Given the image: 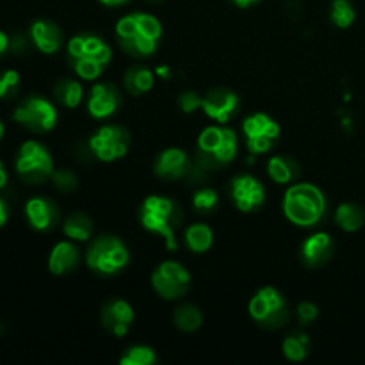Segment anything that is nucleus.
I'll use <instances>...</instances> for the list:
<instances>
[{
    "mask_svg": "<svg viewBox=\"0 0 365 365\" xmlns=\"http://www.w3.org/2000/svg\"><path fill=\"white\" fill-rule=\"evenodd\" d=\"M202 109L217 123H227L239 109V96L227 88L210 89L202 98Z\"/></svg>",
    "mask_w": 365,
    "mask_h": 365,
    "instance_id": "4468645a",
    "label": "nucleus"
},
{
    "mask_svg": "<svg viewBox=\"0 0 365 365\" xmlns=\"http://www.w3.org/2000/svg\"><path fill=\"white\" fill-rule=\"evenodd\" d=\"M20 89V75L14 70H7L0 75V98H13Z\"/></svg>",
    "mask_w": 365,
    "mask_h": 365,
    "instance_id": "473e14b6",
    "label": "nucleus"
},
{
    "mask_svg": "<svg viewBox=\"0 0 365 365\" xmlns=\"http://www.w3.org/2000/svg\"><path fill=\"white\" fill-rule=\"evenodd\" d=\"M150 2H160V0H150Z\"/></svg>",
    "mask_w": 365,
    "mask_h": 365,
    "instance_id": "c03bdc74",
    "label": "nucleus"
},
{
    "mask_svg": "<svg viewBox=\"0 0 365 365\" xmlns=\"http://www.w3.org/2000/svg\"><path fill=\"white\" fill-rule=\"evenodd\" d=\"M153 82H155L153 71L145 66H138V64H135V66H130L125 71L123 84L125 89H127L132 96H139L148 93L150 89L153 88Z\"/></svg>",
    "mask_w": 365,
    "mask_h": 365,
    "instance_id": "5701e85b",
    "label": "nucleus"
},
{
    "mask_svg": "<svg viewBox=\"0 0 365 365\" xmlns=\"http://www.w3.org/2000/svg\"><path fill=\"white\" fill-rule=\"evenodd\" d=\"M13 118L21 127L29 128L31 132L43 134V132H48L56 127L57 110L48 100L41 98V96H31L18 106Z\"/></svg>",
    "mask_w": 365,
    "mask_h": 365,
    "instance_id": "9d476101",
    "label": "nucleus"
},
{
    "mask_svg": "<svg viewBox=\"0 0 365 365\" xmlns=\"http://www.w3.org/2000/svg\"><path fill=\"white\" fill-rule=\"evenodd\" d=\"M237 155V135L227 127H207L198 138V164L202 170H221Z\"/></svg>",
    "mask_w": 365,
    "mask_h": 365,
    "instance_id": "39448f33",
    "label": "nucleus"
},
{
    "mask_svg": "<svg viewBox=\"0 0 365 365\" xmlns=\"http://www.w3.org/2000/svg\"><path fill=\"white\" fill-rule=\"evenodd\" d=\"M173 321L175 324H177L178 330L191 334V331H196L200 327H202L203 316L202 312H200L198 307L185 303V305H180L175 309Z\"/></svg>",
    "mask_w": 365,
    "mask_h": 365,
    "instance_id": "cd10ccee",
    "label": "nucleus"
},
{
    "mask_svg": "<svg viewBox=\"0 0 365 365\" xmlns=\"http://www.w3.org/2000/svg\"><path fill=\"white\" fill-rule=\"evenodd\" d=\"M128 250L120 237L114 235H102L89 246L86 253V262L89 269L95 273L109 277V274L120 273L128 264Z\"/></svg>",
    "mask_w": 365,
    "mask_h": 365,
    "instance_id": "423d86ee",
    "label": "nucleus"
},
{
    "mask_svg": "<svg viewBox=\"0 0 365 365\" xmlns=\"http://www.w3.org/2000/svg\"><path fill=\"white\" fill-rule=\"evenodd\" d=\"M103 6H109V7H118V6H123V4L130 2V0H100Z\"/></svg>",
    "mask_w": 365,
    "mask_h": 365,
    "instance_id": "58836bf2",
    "label": "nucleus"
},
{
    "mask_svg": "<svg viewBox=\"0 0 365 365\" xmlns=\"http://www.w3.org/2000/svg\"><path fill=\"white\" fill-rule=\"evenodd\" d=\"M118 43L132 57H148L157 50L163 25L148 13H130L116 24Z\"/></svg>",
    "mask_w": 365,
    "mask_h": 365,
    "instance_id": "f257e3e1",
    "label": "nucleus"
},
{
    "mask_svg": "<svg viewBox=\"0 0 365 365\" xmlns=\"http://www.w3.org/2000/svg\"><path fill=\"white\" fill-rule=\"evenodd\" d=\"M155 75H159V77H163V78H170L171 71H170V68H168V66H159L155 70Z\"/></svg>",
    "mask_w": 365,
    "mask_h": 365,
    "instance_id": "a19ab883",
    "label": "nucleus"
},
{
    "mask_svg": "<svg viewBox=\"0 0 365 365\" xmlns=\"http://www.w3.org/2000/svg\"><path fill=\"white\" fill-rule=\"evenodd\" d=\"M230 198L241 212H252L266 202V189L250 175H239L230 182Z\"/></svg>",
    "mask_w": 365,
    "mask_h": 365,
    "instance_id": "ddd939ff",
    "label": "nucleus"
},
{
    "mask_svg": "<svg viewBox=\"0 0 365 365\" xmlns=\"http://www.w3.org/2000/svg\"><path fill=\"white\" fill-rule=\"evenodd\" d=\"M232 2H234L237 7H242V9H245V7H250L253 6V4L260 2V0H232Z\"/></svg>",
    "mask_w": 365,
    "mask_h": 365,
    "instance_id": "ea45409f",
    "label": "nucleus"
},
{
    "mask_svg": "<svg viewBox=\"0 0 365 365\" xmlns=\"http://www.w3.org/2000/svg\"><path fill=\"white\" fill-rule=\"evenodd\" d=\"M153 170H155L157 177L164 178V180H178L191 171V163L184 150L168 148L157 155Z\"/></svg>",
    "mask_w": 365,
    "mask_h": 365,
    "instance_id": "a211bd4d",
    "label": "nucleus"
},
{
    "mask_svg": "<svg viewBox=\"0 0 365 365\" xmlns=\"http://www.w3.org/2000/svg\"><path fill=\"white\" fill-rule=\"evenodd\" d=\"M246 145L252 153H266L274 146V143L280 138V125L271 116L264 113H255L248 116L242 123Z\"/></svg>",
    "mask_w": 365,
    "mask_h": 365,
    "instance_id": "f8f14e48",
    "label": "nucleus"
},
{
    "mask_svg": "<svg viewBox=\"0 0 365 365\" xmlns=\"http://www.w3.org/2000/svg\"><path fill=\"white\" fill-rule=\"evenodd\" d=\"M327 212L323 191L312 184H294L284 198V214L296 227H314Z\"/></svg>",
    "mask_w": 365,
    "mask_h": 365,
    "instance_id": "20e7f679",
    "label": "nucleus"
},
{
    "mask_svg": "<svg viewBox=\"0 0 365 365\" xmlns=\"http://www.w3.org/2000/svg\"><path fill=\"white\" fill-rule=\"evenodd\" d=\"M248 312L259 327L277 330L289 319L287 302L274 287H264L250 299Z\"/></svg>",
    "mask_w": 365,
    "mask_h": 365,
    "instance_id": "0eeeda50",
    "label": "nucleus"
},
{
    "mask_svg": "<svg viewBox=\"0 0 365 365\" xmlns=\"http://www.w3.org/2000/svg\"><path fill=\"white\" fill-rule=\"evenodd\" d=\"M184 221V212L175 200L164 196H148L141 205V225L152 234L160 235L166 242V248L175 252L177 230Z\"/></svg>",
    "mask_w": 365,
    "mask_h": 365,
    "instance_id": "f03ea898",
    "label": "nucleus"
},
{
    "mask_svg": "<svg viewBox=\"0 0 365 365\" xmlns=\"http://www.w3.org/2000/svg\"><path fill=\"white\" fill-rule=\"evenodd\" d=\"M78 262H81V253H78L77 246L63 241L57 242L52 248V253L48 257V269L50 273L61 277V274L71 273V271L77 269Z\"/></svg>",
    "mask_w": 365,
    "mask_h": 365,
    "instance_id": "412c9836",
    "label": "nucleus"
},
{
    "mask_svg": "<svg viewBox=\"0 0 365 365\" xmlns=\"http://www.w3.org/2000/svg\"><path fill=\"white\" fill-rule=\"evenodd\" d=\"M121 106V93L110 82H100L93 86L91 95L88 98V110L96 120H106L113 116Z\"/></svg>",
    "mask_w": 365,
    "mask_h": 365,
    "instance_id": "2eb2a0df",
    "label": "nucleus"
},
{
    "mask_svg": "<svg viewBox=\"0 0 365 365\" xmlns=\"http://www.w3.org/2000/svg\"><path fill=\"white\" fill-rule=\"evenodd\" d=\"M267 175L277 184H291L299 177V164L287 155H274L267 163Z\"/></svg>",
    "mask_w": 365,
    "mask_h": 365,
    "instance_id": "4be33fe9",
    "label": "nucleus"
},
{
    "mask_svg": "<svg viewBox=\"0 0 365 365\" xmlns=\"http://www.w3.org/2000/svg\"><path fill=\"white\" fill-rule=\"evenodd\" d=\"M53 96H56V100L63 107L75 109V107L81 106L82 98H84V89H82V84L78 81H73V78H61L53 86Z\"/></svg>",
    "mask_w": 365,
    "mask_h": 365,
    "instance_id": "b1692460",
    "label": "nucleus"
},
{
    "mask_svg": "<svg viewBox=\"0 0 365 365\" xmlns=\"http://www.w3.org/2000/svg\"><path fill=\"white\" fill-rule=\"evenodd\" d=\"M330 18L331 21H334L335 27L348 29L353 25L356 14L349 0H334V2H331Z\"/></svg>",
    "mask_w": 365,
    "mask_h": 365,
    "instance_id": "7c9ffc66",
    "label": "nucleus"
},
{
    "mask_svg": "<svg viewBox=\"0 0 365 365\" xmlns=\"http://www.w3.org/2000/svg\"><path fill=\"white\" fill-rule=\"evenodd\" d=\"M25 216L32 228L39 232L52 230L59 221V209L48 198H31L25 203Z\"/></svg>",
    "mask_w": 365,
    "mask_h": 365,
    "instance_id": "6ab92c4d",
    "label": "nucleus"
},
{
    "mask_svg": "<svg viewBox=\"0 0 365 365\" xmlns=\"http://www.w3.org/2000/svg\"><path fill=\"white\" fill-rule=\"evenodd\" d=\"M284 355L287 356L291 362H302V360L307 359L310 349V339L309 335L305 334H292L289 335L284 341Z\"/></svg>",
    "mask_w": 365,
    "mask_h": 365,
    "instance_id": "c85d7f7f",
    "label": "nucleus"
},
{
    "mask_svg": "<svg viewBox=\"0 0 365 365\" xmlns=\"http://www.w3.org/2000/svg\"><path fill=\"white\" fill-rule=\"evenodd\" d=\"M11 46V41H9V38H7L6 34H4L2 31H0V56H2L4 52H6L7 48H9Z\"/></svg>",
    "mask_w": 365,
    "mask_h": 365,
    "instance_id": "4c0bfd02",
    "label": "nucleus"
},
{
    "mask_svg": "<svg viewBox=\"0 0 365 365\" xmlns=\"http://www.w3.org/2000/svg\"><path fill=\"white\" fill-rule=\"evenodd\" d=\"M100 319L109 334H113L114 337H123L134 323V310H132L130 303H127L125 299H110L109 303L103 305Z\"/></svg>",
    "mask_w": 365,
    "mask_h": 365,
    "instance_id": "dca6fc26",
    "label": "nucleus"
},
{
    "mask_svg": "<svg viewBox=\"0 0 365 365\" xmlns=\"http://www.w3.org/2000/svg\"><path fill=\"white\" fill-rule=\"evenodd\" d=\"M214 242L212 228L203 223H195L185 230V245L192 253H205Z\"/></svg>",
    "mask_w": 365,
    "mask_h": 365,
    "instance_id": "a878e982",
    "label": "nucleus"
},
{
    "mask_svg": "<svg viewBox=\"0 0 365 365\" xmlns=\"http://www.w3.org/2000/svg\"><path fill=\"white\" fill-rule=\"evenodd\" d=\"M63 230L66 237L73 239V241H88L93 234V221L88 214L73 212L66 217Z\"/></svg>",
    "mask_w": 365,
    "mask_h": 365,
    "instance_id": "bb28decb",
    "label": "nucleus"
},
{
    "mask_svg": "<svg viewBox=\"0 0 365 365\" xmlns=\"http://www.w3.org/2000/svg\"><path fill=\"white\" fill-rule=\"evenodd\" d=\"M52 182L56 185V189H59L61 192H71L78 184V178L73 171L68 170H59L52 173Z\"/></svg>",
    "mask_w": 365,
    "mask_h": 365,
    "instance_id": "72a5a7b5",
    "label": "nucleus"
},
{
    "mask_svg": "<svg viewBox=\"0 0 365 365\" xmlns=\"http://www.w3.org/2000/svg\"><path fill=\"white\" fill-rule=\"evenodd\" d=\"M130 134L120 125H106L89 139V150L102 163H113L127 155Z\"/></svg>",
    "mask_w": 365,
    "mask_h": 365,
    "instance_id": "1a4fd4ad",
    "label": "nucleus"
},
{
    "mask_svg": "<svg viewBox=\"0 0 365 365\" xmlns=\"http://www.w3.org/2000/svg\"><path fill=\"white\" fill-rule=\"evenodd\" d=\"M217 192L212 189H200L192 196V207L196 209V212L200 214H210L217 205Z\"/></svg>",
    "mask_w": 365,
    "mask_h": 365,
    "instance_id": "2f4dec72",
    "label": "nucleus"
},
{
    "mask_svg": "<svg viewBox=\"0 0 365 365\" xmlns=\"http://www.w3.org/2000/svg\"><path fill=\"white\" fill-rule=\"evenodd\" d=\"M16 171L29 184H41L53 173L52 155L41 143H24L18 150Z\"/></svg>",
    "mask_w": 365,
    "mask_h": 365,
    "instance_id": "6e6552de",
    "label": "nucleus"
},
{
    "mask_svg": "<svg viewBox=\"0 0 365 365\" xmlns=\"http://www.w3.org/2000/svg\"><path fill=\"white\" fill-rule=\"evenodd\" d=\"M7 217H9V209H7V203L0 198V227L7 223Z\"/></svg>",
    "mask_w": 365,
    "mask_h": 365,
    "instance_id": "e433bc0d",
    "label": "nucleus"
},
{
    "mask_svg": "<svg viewBox=\"0 0 365 365\" xmlns=\"http://www.w3.org/2000/svg\"><path fill=\"white\" fill-rule=\"evenodd\" d=\"M335 245L331 241V237L324 232L319 234H314L310 237H307L302 245V260L305 266L309 267H323L330 262V259L334 257Z\"/></svg>",
    "mask_w": 365,
    "mask_h": 365,
    "instance_id": "f3484780",
    "label": "nucleus"
},
{
    "mask_svg": "<svg viewBox=\"0 0 365 365\" xmlns=\"http://www.w3.org/2000/svg\"><path fill=\"white\" fill-rule=\"evenodd\" d=\"M2 135H4V125L2 121H0V139H2Z\"/></svg>",
    "mask_w": 365,
    "mask_h": 365,
    "instance_id": "37998d69",
    "label": "nucleus"
},
{
    "mask_svg": "<svg viewBox=\"0 0 365 365\" xmlns=\"http://www.w3.org/2000/svg\"><path fill=\"white\" fill-rule=\"evenodd\" d=\"M68 59L78 77L84 81H95L113 59V50L98 36L81 34L68 43Z\"/></svg>",
    "mask_w": 365,
    "mask_h": 365,
    "instance_id": "7ed1b4c3",
    "label": "nucleus"
},
{
    "mask_svg": "<svg viewBox=\"0 0 365 365\" xmlns=\"http://www.w3.org/2000/svg\"><path fill=\"white\" fill-rule=\"evenodd\" d=\"M335 223L344 232H356L365 223V210L356 203H342L335 210Z\"/></svg>",
    "mask_w": 365,
    "mask_h": 365,
    "instance_id": "393cba45",
    "label": "nucleus"
},
{
    "mask_svg": "<svg viewBox=\"0 0 365 365\" xmlns=\"http://www.w3.org/2000/svg\"><path fill=\"white\" fill-rule=\"evenodd\" d=\"M7 184V171L4 170V164L0 163V189Z\"/></svg>",
    "mask_w": 365,
    "mask_h": 365,
    "instance_id": "79ce46f5",
    "label": "nucleus"
},
{
    "mask_svg": "<svg viewBox=\"0 0 365 365\" xmlns=\"http://www.w3.org/2000/svg\"><path fill=\"white\" fill-rule=\"evenodd\" d=\"M31 38L43 53H56L63 45V32L53 21L38 20L31 27Z\"/></svg>",
    "mask_w": 365,
    "mask_h": 365,
    "instance_id": "aec40b11",
    "label": "nucleus"
},
{
    "mask_svg": "<svg viewBox=\"0 0 365 365\" xmlns=\"http://www.w3.org/2000/svg\"><path fill=\"white\" fill-rule=\"evenodd\" d=\"M298 319L303 327L317 319V307L312 302H302L298 305Z\"/></svg>",
    "mask_w": 365,
    "mask_h": 365,
    "instance_id": "c9c22d12",
    "label": "nucleus"
},
{
    "mask_svg": "<svg viewBox=\"0 0 365 365\" xmlns=\"http://www.w3.org/2000/svg\"><path fill=\"white\" fill-rule=\"evenodd\" d=\"M178 107L187 114L195 113L196 109H202V96H198V93L195 91L180 93V96H178Z\"/></svg>",
    "mask_w": 365,
    "mask_h": 365,
    "instance_id": "f704fd0d",
    "label": "nucleus"
},
{
    "mask_svg": "<svg viewBox=\"0 0 365 365\" xmlns=\"http://www.w3.org/2000/svg\"><path fill=\"white\" fill-rule=\"evenodd\" d=\"M157 362V355L152 348L148 346H132V348L125 349L121 355V365H152Z\"/></svg>",
    "mask_w": 365,
    "mask_h": 365,
    "instance_id": "c756f323",
    "label": "nucleus"
},
{
    "mask_svg": "<svg viewBox=\"0 0 365 365\" xmlns=\"http://www.w3.org/2000/svg\"><path fill=\"white\" fill-rule=\"evenodd\" d=\"M191 285V274L182 264L166 260L152 274V287L164 299H178L185 296Z\"/></svg>",
    "mask_w": 365,
    "mask_h": 365,
    "instance_id": "9b49d317",
    "label": "nucleus"
}]
</instances>
